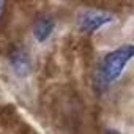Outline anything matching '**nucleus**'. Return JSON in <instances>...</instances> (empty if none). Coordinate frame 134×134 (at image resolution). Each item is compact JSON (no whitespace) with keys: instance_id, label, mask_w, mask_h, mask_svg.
Segmentation results:
<instances>
[{"instance_id":"f257e3e1","label":"nucleus","mask_w":134,"mask_h":134,"mask_svg":"<svg viewBox=\"0 0 134 134\" xmlns=\"http://www.w3.org/2000/svg\"><path fill=\"white\" fill-rule=\"evenodd\" d=\"M132 57H134V44L131 43L121 44L104 54L95 68L93 74L95 88L98 92H104L106 88H109L123 74L126 65L132 60Z\"/></svg>"},{"instance_id":"f03ea898","label":"nucleus","mask_w":134,"mask_h":134,"mask_svg":"<svg viewBox=\"0 0 134 134\" xmlns=\"http://www.w3.org/2000/svg\"><path fill=\"white\" fill-rule=\"evenodd\" d=\"M110 22H114V14L99 8H85L76 18V27L81 33H95Z\"/></svg>"},{"instance_id":"7ed1b4c3","label":"nucleus","mask_w":134,"mask_h":134,"mask_svg":"<svg viewBox=\"0 0 134 134\" xmlns=\"http://www.w3.org/2000/svg\"><path fill=\"white\" fill-rule=\"evenodd\" d=\"M7 58L11 66V71L18 77H27L32 73L33 65H32V58H30V54L25 49V46H22L19 43H13L8 47Z\"/></svg>"},{"instance_id":"20e7f679","label":"nucleus","mask_w":134,"mask_h":134,"mask_svg":"<svg viewBox=\"0 0 134 134\" xmlns=\"http://www.w3.org/2000/svg\"><path fill=\"white\" fill-rule=\"evenodd\" d=\"M55 29V19L54 16L47 14V13H41L35 18L33 25H32V32L33 36L38 43H44L51 38V35L54 33Z\"/></svg>"},{"instance_id":"39448f33","label":"nucleus","mask_w":134,"mask_h":134,"mask_svg":"<svg viewBox=\"0 0 134 134\" xmlns=\"http://www.w3.org/2000/svg\"><path fill=\"white\" fill-rule=\"evenodd\" d=\"M5 11H7V0H0V21L3 19Z\"/></svg>"},{"instance_id":"423d86ee","label":"nucleus","mask_w":134,"mask_h":134,"mask_svg":"<svg viewBox=\"0 0 134 134\" xmlns=\"http://www.w3.org/2000/svg\"><path fill=\"white\" fill-rule=\"evenodd\" d=\"M104 134H121L120 131H117V129H106V132Z\"/></svg>"}]
</instances>
